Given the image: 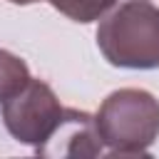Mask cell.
Listing matches in <instances>:
<instances>
[{"instance_id": "cell-1", "label": "cell", "mask_w": 159, "mask_h": 159, "mask_svg": "<svg viewBox=\"0 0 159 159\" xmlns=\"http://www.w3.org/2000/svg\"><path fill=\"white\" fill-rule=\"evenodd\" d=\"M97 45L109 65L129 70L159 67V7L129 0L109 12L97 27Z\"/></svg>"}, {"instance_id": "cell-2", "label": "cell", "mask_w": 159, "mask_h": 159, "mask_svg": "<svg viewBox=\"0 0 159 159\" xmlns=\"http://www.w3.org/2000/svg\"><path fill=\"white\" fill-rule=\"evenodd\" d=\"M94 124L109 157H147L159 137V102L147 89H117L102 102Z\"/></svg>"}, {"instance_id": "cell-3", "label": "cell", "mask_w": 159, "mask_h": 159, "mask_svg": "<svg viewBox=\"0 0 159 159\" xmlns=\"http://www.w3.org/2000/svg\"><path fill=\"white\" fill-rule=\"evenodd\" d=\"M65 107L60 104L52 87L42 80H27L17 92L2 99V122L7 132L22 142L32 144L35 149L47 142L55 132L57 122L62 119Z\"/></svg>"}, {"instance_id": "cell-4", "label": "cell", "mask_w": 159, "mask_h": 159, "mask_svg": "<svg viewBox=\"0 0 159 159\" xmlns=\"http://www.w3.org/2000/svg\"><path fill=\"white\" fill-rule=\"evenodd\" d=\"M35 152L40 157H99L102 139H99L94 117L89 112L65 107L55 132Z\"/></svg>"}, {"instance_id": "cell-5", "label": "cell", "mask_w": 159, "mask_h": 159, "mask_svg": "<svg viewBox=\"0 0 159 159\" xmlns=\"http://www.w3.org/2000/svg\"><path fill=\"white\" fill-rule=\"evenodd\" d=\"M27 80H30L27 65L17 55L0 50V102L7 99L12 92H17Z\"/></svg>"}, {"instance_id": "cell-6", "label": "cell", "mask_w": 159, "mask_h": 159, "mask_svg": "<svg viewBox=\"0 0 159 159\" xmlns=\"http://www.w3.org/2000/svg\"><path fill=\"white\" fill-rule=\"evenodd\" d=\"M114 2L117 0H50L55 10H60L75 22H92L102 17Z\"/></svg>"}, {"instance_id": "cell-7", "label": "cell", "mask_w": 159, "mask_h": 159, "mask_svg": "<svg viewBox=\"0 0 159 159\" xmlns=\"http://www.w3.org/2000/svg\"><path fill=\"white\" fill-rule=\"evenodd\" d=\"M10 2H15V5H30V2H37V0H10Z\"/></svg>"}]
</instances>
